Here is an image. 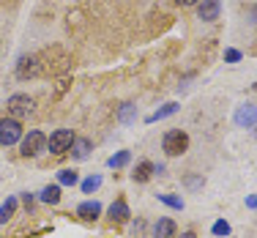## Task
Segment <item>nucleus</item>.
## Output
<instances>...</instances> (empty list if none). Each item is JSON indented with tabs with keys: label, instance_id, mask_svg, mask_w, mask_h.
I'll use <instances>...</instances> for the list:
<instances>
[{
	"label": "nucleus",
	"instance_id": "f257e3e1",
	"mask_svg": "<svg viewBox=\"0 0 257 238\" xmlns=\"http://www.w3.org/2000/svg\"><path fill=\"white\" fill-rule=\"evenodd\" d=\"M22 151L20 154L25 156V159H36V156H41L47 151V134L44 132H39V129H33V132H28V134H22Z\"/></svg>",
	"mask_w": 257,
	"mask_h": 238
},
{
	"label": "nucleus",
	"instance_id": "f03ea898",
	"mask_svg": "<svg viewBox=\"0 0 257 238\" xmlns=\"http://www.w3.org/2000/svg\"><path fill=\"white\" fill-rule=\"evenodd\" d=\"M162 151H164L167 156H181V154H186V151H189V134L181 132V129L167 132V134L162 137Z\"/></svg>",
	"mask_w": 257,
	"mask_h": 238
},
{
	"label": "nucleus",
	"instance_id": "7ed1b4c3",
	"mask_svg": "<svg viewBox=\"0 0 257 238\" xmlns=\"http://www.w3.org/2000/svg\"><path fill=\"white\" fill-rule=\"evenodd\" d=\"M71 145H74V132H71V129H55L50 137H47V151L55 154V156L69 154Z\"/></svg>",
	"mask_w": 257,
	"mask_h": 238
},
{
	"label": "nucleus",
	"instance_id": "20e7f679",
	"mask_svg": "<svg viewBox=\"0 0 257 238\" xmlns=\"http://www.w3.org/2000/svg\"><path fill=\"white\" fill-rule=\"evenodd\" d=\"M33 107H36V101L30 99L28 93H14V96H9V101H6V109H9V115L14 121L28 118V115L33 112Z\"/></svg>",
	"mask_w": 257,
	"mask_h": 238
},
{
	"label": "nucleus",
	"instance_id": "39448f33",
	"mask_svg": "<svg viewBox=\"0 0 257 238\" xmlns=\"http://www.w3.org/2000/svg\"><path fill=\"white\" fill-rule=\"evenodd\" d=\"M22 140V124L14 118H0V145L11 148Z\"/></svg>",
	"mask_w": 257,
	"mask_h": 238
},
{
	"label": "nucleus",
	"instance_id": "423d86ee",
	"mask_svg": "<svg viewBox=\"0 0 257 238\" xmlns=\"http://www.w3.org/2000/svg\"><path fill=\"white\" fill-rule=\"evenodd\" d=\"M222 14V3L219 0H200L197 3V17L203 22H216Z\"/></svg>",
	"mask_w": 257,
	"mask_h": 238
},
{
	"label": "nucleus",
	"instance_id": "0eeeda50",
	"mask_svg": "<svg viewBox=\"0 0 257 238\" xmlns=\"http://www.w3.org/2000/svg\"><path fill=\"white\" fill-rule=\"evenodd\" d=\"M235 124L241 126V129H252V126H257V107L254 104H241L235 109Z\"/></svg>",
	"mask_w": 257,
	"mask_h": 238
},
{
	"label": "nucleus",
	"instance_id": "6e6552de",
	"mask_svg": "<svg viewBox=\"0 0 257 238\" xmlns=\"http://www.w3.org/2000/svg\"><path fill=\"white\" fill-rule=\"evenodd\" d=\"M101 213V203L99 200H85V203L77 205V216L85 219V222H90V219H96Z\"/></svg>",
	"mask_w": 257,
	"mask_h": 238
},
{
	"label": "nucleus",
	"instance_id": "1a4fd4ad",
	"mask_svg": "<svg viewBox=\"0 0 257 238\" xmlns=\"http://www.w3.org/2000/svg\"><path fill=\"white\" fill-rule=\"evenodd\" d=\"M175 233H178V227H175V222L167 216H162L154 224V238H175Z\"/></svg>",
	"mask_w": 257,
	"mask_h": 238
},
{
	"label": "nucleus",
	"instance_id": "9d476101",
	"mask_svg": "<svg viewBox=\"0 0 257 238\" xmlns=\"http://www.w3.org/2000/svg\"><path fill=\"white\" fill-rule=\"evenodd\" d=\"M128 216H132V211H128L126 200H115V203L109 205V219H112V222H126Z\"/></svg>",
	"mask_w": 257,
	"mask_h": 238
},
{
	"label": "nucleus",
	"instance_id": "9b49d317",
	"mask_svg": "<svg viewBox=\"0 0 257 238\" xmlns=\"http://www.w3.org/2000/svg\"><path fill=\"white\" fill-rule=\"evenodd\" d=\"M71 156L74 159H88L90 156V140L88 137H74V145H71Z\"/></svg>",
	"mask_w": 257,
	"mask_h": 238
},
{
	"label": "nucleus",
	"instance_id": "f8f14e48",
	"mask_svg": "<svg viewBox=\"0 0 257 238\" xmlns=\"http://www.w3.org/2000/svg\"><path fill=\"white\" fill-rule=\"evenodd\" d=\"M151 175H154V162H140L137 167H134L132 178L137 181V184H145V181H151Z\"/></svg>",
	"mask_w": 257,
	"mask_h": 238
},
{
	"label": "nucleus",
	"instance_id": "ddd939ff",
	"mask_svg": "<svg viewBox=\"0 0 257 238\" xmlns=\"http://www.w3.org/2000/svg\"><path fill=\"white\" fill-rule=\"evenodd\" d=\"M39 197H41V203H47V205H58V203H60V186H58V184L44 186Z\"/></svg>",
	"mask_w": 257,
	"mask_h": 238
},
{
	"label": "nucleus",
	"instance_id": "4468645a",
	"mask_svg": "<svg viewBox=\"0 0 257 238\" xmlns=\"http://www.w3.org/2000/svg\"><path fill=\"white\" fill-rule=\"evenodd\" d=\"M134 118H137V107H134L132 101L120 104V109H118V121H120V124H132Z\"/></svg>",
	"mask_w": 257,
	"mask_h": 238
},
{
	"label": "nucleus",
	"instance_id": "2eb2a0df",
	"mask_svg": "<svg viewBox=\"0 0 257 238\" xmlns=\"http://www.w3.org/2000/svg\"><path fill=\"white\" fill-rule=\"evenodd\" d=\"M14 211H17V197H9L3 205H0V224H6L11 216H14Z\"/></svg>",
	"mask_w": 257,
	"mask_h": 238
},
{
	"label": "nucleus",
	"instance_id": "dca6fc26",
	"mask_svg": "<svg viewBox=\"0 0 257 238\" xmlns=\"http://www.w3.org/2000/svg\"><path fill=\"white\" fill-rule=\"evenodd\" d=\"M175 112H178V104H175V101H170V104H164L162 109H156V112L151 115V118H148V124H156V121L167 118V115H175Z\"/></svg>",
	"mask_w": 257,
	"mask_h": 238
},
{
	"label": "nucleus",
	"instance_id": "f3484780",
	"mask_svg": "<svg viewBox=\"0 0 257 238\" xmlns=\"http://www.w3.org/2000/svg\"><path fill=\"white\" fill-rule=\"evenodd\" d=\"M132 162V154H128V151H118V154L115 156H109V167H115V170H120V167H126V164Z\"/></svg>",
	"mask_w": 257,
	"mask_h": 238
},
{
	"label": "nucleus",
	"instance_id": "a211bd4d",
	"mask_svg": "<svg viewBox=\"0 0 257 238\" xmlns=\"http://www.w3.org/2000/svg\"><path fill=\"white\" fill-rule=\"evenodd\" d=\"M77 181H79V175L74 170H60L58 173V186H74Z\"/></svg>",
	"mask_w": 257,
	"mask_h": 238
},
{
	"label": "nucleus",
	"instance_id": "6ab92c4d",
	"mask_svg": "<svg viewBox=\"0 0 257 238\" xmlns=\"http://www.w3.org/2000/svg\"><path fill=\"white\" fill-rule=\"evenodd\" d=\"M99 186H101V175H90V178H85V181H82V192H85V194L96 192Z\"/></svg>",
	"mask_w": 257,
	"mask_h": 238
},
{
	"label": "nucleus",
	"instance_id": "aec40b11",
	"mask_svg": "<svg viewBox=\"0 0 257 238\" xmlns=\"http://www.w3.org/2000/svg\"><path fill=\"white\" fill-rule=\"evenodd\" d=\"M159 197V203H164V205H170V208H183V200L181 197H173V194H156Z\"/></svg>",
	"mask_w": 257,
	"mask_h": 238
},
{
	"label": "nucleus",
	"instance_id": "412c9836",
	"mask_svg": "<svg viewBox=\"0 0 257 238\" xmlns=\"http://www.w3.org/2000/svg\"><path fill=\"white\" fill-rule=\"evenodd\" d=\"M213 235H230V224L224 222V219H219V222L213 224Z\"/></svg>",
	"mask_w": 257,
	"mask_h": 238
},
{
	"label": "nucleus",
	"instance_id": "4be33fe9",
	"mask_svg": "<svg viewBox=\"0 0 257 238\" xmlns=\"http://www.w3.org/2000/svg\"><path fill=\"white\" fill-rule=\"evenodd\" d=\"M224 60L235 63V60H241V52H238V50H227V52H224Z\"/></svg>",
	"mask_w": 257,
	"mask_h": 238
},
{
	"label": "nucleus",
	"instance_id": "5701e85b",
	"mask_svg": "<svg viewBox=\"0 0 257 238\" xmlns=\"http://www.w3.org/2000/svg\"><path fill=\"white\" fill-rule=\"evenodd\" d=\"M246 208H254V211H257V194H252V197H246Z\"/></svg>",
	"mask_w": 257,
	"mask_h": 238
},
{
	"label": "nucleus",
	"instance_id": "b1692460",
	"mask_svg": "<svg viewBox=\"0 0 257 238\" xmlns=\"http://www.w3.org/2000/svg\"><path fill=\"white\" fill-rule=\"evenodd\" d=\"M175 3H178V6H197L200 0H175Z\"/></svg>",
	"mask_w": 257,
	"mask_h": 238
},
{
	"label": "nucleus",
	"instance_id": "393cba45",
	"mask_svg": "<svg viewBox=\"0 0 257 238\" xmlns=\"http://www.w3.org/2000/svg\"><path fill=\"white\" fill-rule=\"evenodd\" d=\"M181 238H197V235H194V233H192V230H186V233H183Z\"/></svg>",
	"mask_w": 257,
	"mask_h": 238
}]
</instances>
